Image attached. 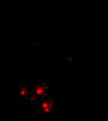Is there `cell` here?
Here are the masks:
<instances>
[{"label": "cell", "instance_id": "cell-1", "mask_svg": "<svg viewBox=\"0 0 108 121\" xmlns=\"http://www.w3.org/2000/svg\"><path fill=\"white\" fill-rule=\"evenodd\" d=\"M50 105H51V103H49V102H44L42 104V105L40 106V108L43 109L44 112H49L51 110V106Z\"/></svg>", "mask_w": 108, "mask_h": 121}, {"label": "cell", "instance_id": "cell-2", "mask_svg": "<svg viewBox=\"0 0 108 121\" xmlns=\"http://www.w3.org/2000/svg\"><path fill=\"white\" fill-rule=\"evenodd\" d=\"M35 92H36L37 95H44L45 94V88L44 87H41V86L40 87H37Z\"/></svg>", "mask_w": 108, "mask_h": 121}]
</instances>
